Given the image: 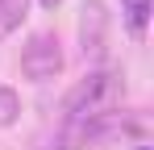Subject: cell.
Wrapping results in <instances>:
<instances>
[{
    "label": "cell",
    "mask_w": 154,
    "mask_h": 150,
    "mask_svg": "<svg viewBox=\"0 0 154 150\" xmlns=\"http://www.w3.org/2000/svg\"><path fill=\"white\" fill-rule=\"evenodd\" d=\"M121 96H125V83L117 71H92L88 79H79L75 88L67 92V104H63V138H58V150H75L79 133L88 125L104 121L121 108Z\"/></svg>",
    "instance_id": "6da1fadb"
},
{
    "label": "cell",
    "mask_w": 154,
    "mask_h": 150,
    "mask_svg": "<svg viewBox=\"0 0 154 150\" xmlns=\"http://www.w3.org/2000/svg\"><path fill=\"white\" fill-rule=\"evenodd\" d=\"M21 71L33 79V83H46L63 71V50H58V38L50 33H33L21 50Z\"/></svg>",
    "instance_id": "7a4b0ae2"
},
{
    "label": "cell",
    "mask_w": 154,
    "mask_h": 150,
    "mask_svg": "<svg viewBox=\"0 0 154 150\" xmlns=\"http://www.w3.org/2000/svg\"><path fill=\"white\" fill-rule=\"evenodd\" d=\"M79 50L92 63H100L108 50V8L100 0H83V8H79Z\"/></svg>",
    "instance_id": "3957f363"
},
{
    "label": "cell",
    "mask_w": 154,
    "mask_h": 150,
    "mask_svg": "<svg viewBox=\"0 0 154 150\" xmlns=\"http://www.w3.org/2000/svg\"><path fill=\"white\" fill-rule=\"evenodd\" d=\"M25 8H29V0H0V38H8L25 21Z\"/></svg>",
    "instance_id": "277c9868"
},
{
    "label": "cell",
    "mask_w": 154,
    "mask_h": 150,
    "mask_svg": "<svg viewBox=\"0 0 154 150\" xmlns=\"http://www.w3.org/2000/svg\"><path fill=\"white\" fill-rule=\"evenodd\" d=\"M146 17H150V0H125V21L137 38L146 33Z\"/></svg>",
    "instance_id": "5b68a950"
},
{
    "label": "cell",
    "mask_w": 154,
    "mask_h": 150,
    "mask_svg": "<svg viewBox=\"0 0 154 150\" xmlns=\"http://www.w3.org/2000/svg\"><path fill=\"white\" fill-rule=\"evenodd\" d=\"M17 113H21V100L13 88H0V125H13L17 121Z\"/></svg>",
    "instance_id": "8992f818"
},
{
    "label": "cell",
    "mask_w": 154,
    "mask_h": 150,
    "mask_svg": "<svg viewBox=\"0 0 154 150\" xmlns=\"http://www.w3.org/2000/svg\"><path fill=\"white\" fill-rule=\"evenodd\" d=\"M42 8H58V0H42Z\"/></svg>",
    "instance_id": "52a82bcc"
}]
</instances>
